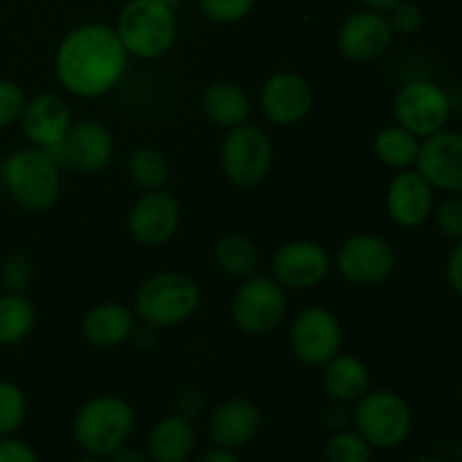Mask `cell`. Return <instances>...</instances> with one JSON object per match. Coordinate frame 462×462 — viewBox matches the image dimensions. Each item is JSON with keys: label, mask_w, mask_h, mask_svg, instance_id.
Here are the masks:
<instances>
[{"label": "cell", "mask_w": 462, "mask_h": 462, "mask_svg": "<svg viewBox=\"0 0 462 462\" xmlns=\"http://www.w3.org/2000/svg\"><path fill=\"white\" fill-rule=\"evenodd\" d=\"M129 66V54L116 27L84 23L68 32L54 54V75L75 97H102L116 88Z\"/></svg>", "instance_id": "6da1fadb"}, {"label": "cell", "mask_w": 462, "mask_h": 462, "mask_svg": "<svg viewBox=\"0 0 462 462\" xmlns=\"http://www.w3.org/2000/svg\"><path fill=\"white\" fill-rule=\"evenodd\" d=\"M3 185L12 201L27 212H45L61 194V165L48 149L25 147L3 162Z\"/></svg>", "instance_id": "7a4b0ae2"}, {"label": "cell", "mask_w": 462, "mask_h": 462, "mask_svg": "<svg viewBox=\"0 0 462 462\" xmlns=\"http://www.w3.org/2000/svg\"><path fill=\"white\" fill-rule=\"evenodd\" d=\"M134 427V406L125 397L106 393V395L90 397L86 404H81L72 422V436L86 456L106 460L129 442Z\"/></svg>", "instance_id": "3957f363"}, {"label": "cell", "mask_w": 462, "mask_h": 462, "mask_svg": "<svg viewBox=\"0 0 462 462\" xmlns=\"http://www.w3.org/2000/svg\"><path fill=\"white\" fill-rule=\"evenodd\" d=\"M201 289L189 275L179 271H158L149 275L134 296V311L140 323L153 329L176 328L197 314Z\"/></svg>", "instance_id": "277c9868"}, {"label": "cell", "mask_w": 462, "mask_h": 462, "mask_svg": "<svg viewBox=\"0 0 462 462\" xmlns=\"http://www.w3.org/2000/svg\"><path fill=\"white\" fill-rule=\"evenodd\" d=\"M126 54L153 61L170 52L179 39V21L174 9L158 0H129L120 9L116 25Z\"/></svg>", "instance_id": "5b68a950"}, {"label": "cell", "mask_w": 462, "mask_h": 462, "mask_svg": "<svg viewBox=\"0 0 462 462\" xmlns=\"http://www.w3.org/2000/svg\"><path fill=\"white\" fill-rule=\"evenodd\" d=\"M352 424L355 431L373 445V449H397L413 431V411L400 393L370 388L361 400L355 402Z\"/></svg>", "instance_id": "8992f818"}, {"label": "cell", "mask_w": 462, "mask_h": 462, "mask_svg": "<svg viewBox=\"0 0 462 462\" xmlns=\"http://www.w3.org/2000/svg\"><path fill=\"white\" fill-rule=\"evenodd\" d=\"M287 289L269 275H248L230 300V319L244 334H269L287 316Z\"/></svg>", "instance_id": "52a82bcc"}, {"label": "cell", "mask_w": 462, "mask_h": 462, "mask_svg": "<svg viewBox=\"0 0 462 462\" xmlns=\"http://www.w3.org/2000/svg\"><path fill=\"white\" fill-rule=\"evenodd\" d=\"M219 161L230 183L237 188H255L269 176L273 165V144L260 126L239 125L226 134Z\"/></svg>", "instance_id": "ba28073f"}, {"label": "cell", "mask_w": 462, "mask_h": 462, "mask_svg": "<svg viewBox=\"0 0 462 462\" xmlns=\"http://www.w3.org/2000/svg\"><path fill=\"white\" fill-rule=\"evenodd\" d=\"M337 269L355 287H379L395 273L397 253L382 235L356 233L338 248Z\"/></svg>", "instance_id": "9c48e42d"}, {"label": "cell", "mask_w": 462, "mask_h": 462, "mask_svg": "<svg viewBox=\"0 0 462 462\" xmlns=\"http://www.w3.org/2000/svg\"><path fill=\"white\" fill-rule=\"evenodd\" d=\"M393 113H395L397 125L424 140L447 126L451 117V97L436 81H406L397 90Z\"/></svg>", "instance_id": "30bf717a"}, {"label": "cell", "mask_w": 462, "mask_h": 462, "mask_svg": "<svg viewBox=\"0 0 462 462\" xmlns=\"http://www.w3.org/2000/svg\"><path fill=\"white\" fill-rule=\"evenodd\" d=\"M289 346L300 364L323 368L343 347L341 320L328 307H307L291 320Z\"/></svg>", "instance_id": "8fae6325"}, {"label": "cell", "mask_w": 462, "mask_h": 462, "mask_svg": "<svg viewBox=\"0 0 462 462\" xmlns=\"http://www.w3.org/2000/svg\"><path fill=\"white\" fill-rule=\"evenodd\" d=\"M50 153L57 158L59 165H70L81 174H97L111 165L116 143L102 122L79 120L72 122L66 138L61 144L50 149Z\"/></svg>", "instance_id": "7c38bea8"}, {"label": "cell", "mask_w": 462, "mask_h": 462, "mask_svg": "<svg viewBox=\"0 0 462 462\" xmlns=\"http://www.w3.org/2000/svg\"><path fill=\"white\" fill-rule=\"evenodd\" d=\"M180 226V203L167 189L140 194L126 217L129 235L140 246H161L176 235Z\"/></svg>", "instance_id": "4fadbf2b"}, {"label": "cell", "mask_w": 462, "mask_h": 462, "mask_svg": "<svg viewBox=\"0 0 462 462\" xmlns=\"http://www.w3.org/2000/svg\"><path fill=\"white\" fill-rule=\"evenodd\" d=\"M271 269H273V278L284 289L307 291V289H316L328 278L332 260L319 242L293 239L275 251Z\"/></svg>", "instance_id": "5bb4252c"}, {"label": "cell", "mask_w": 462, "mask_h": 462, "mask_svg": "<svg viewBox=\"0 0 462 462\" xmlns=\"http://www.w3.org/2000/svg\"><path fill=\"white\" fill-rule=\"evenodd\" d=\"M415 170L433 189L460 197L462 194V134L442 129L420 143Z\"/></svg>", "instance_id": "9a60e30c"}, {"label": "cell", "mask_w": 462, "mask_h": 462, "mask_svg": "<svg viewBox=\"0 0 462 462\" xmlns=\"http://www.w3.org/2000/svg\"><path fill=\"white\" fill-rule=\"evenodd\" d=\"M314 93L310 81L291 70L273 72L260 88V108L278 126L300 125L311 111Z\"/></svg>", "instance_id": "2e32d148"}, {"label": "cell", "mask_w": 462, "mask_h": 462, "mask_svg": "<svg viewBox=\"0 0 462 462\" xmlns=\"http://www.w3.org/2000/svg\"><path fill=\"white\" fill-rule=\"evenodd\" d=\"M393 36H395V32H393L386 14L364 7L359 12L350 14L341 23L337 43L343 57L364 63L386 54L393 43Z\"/></svg>", "instance_id": "e0dca14e"}, {"label": "cell", "mask_w": 462, "mask_h": 462, "mask_svg": "<svg viewBox=\"0 0 462 462\" xmlns=\"http://www.w3.org/2000/svg\"><path fill=\"white\" fill-rule=\"evenodd\" d=\"M18 125L32 147L50 152L66 138L72 125V113L61 95L39 93L25 102Z\"/></svg>", "instance_id": "ac0fdd59"}, {"label": "cell", "mask_w": 462, "mask_h": 462, "mask_svg": "<svg viewBox=\"0 0 462 462\" xmlns=\"http://www.w3.org/2000/svg\"><path fill=\"white\" fill-rule=\"evenodd\" d=\"M262 422H264V415L255 402L246 400V397H230L212 409L206 431L215 447L235 451L255 440Z\"/></svg>", "instance_id": "d6986e66"}, {"label": "cell", "mask_w": 462, "mask_h": 462, "mask_svg": "<svg viewBox=\"0 0 462 462\" xmlns=\"http://www.w3.org/2000/svg\"><path fill=\"white\" fill-rule=\"evenodd\" d=\"M436 189L418 170H402L393 176L386 189V212L393 224L402 228H418L427 224L436 206Z\"/></svg>", "instance_id": "ffe728a7"}, {"label": "cell", "mask_w": 462, "mask_h": 462, "mask_svg": "<svg viewBox=\"0 0 462 462\" xmlns=\"http://www.w3.org/2000/svg\"><path fill=\"white\" fill-rule=\"evenodd\" d=\"M138 325L134 307L108 300L90 307L81 319V337L95 347H117L129 341Z\"/></svg>", "instance_id": "44dd1931"}, {"label": "cell", "mask_w": 462, "mask_h": 462, "mask_svg": "<svg viewBox=\"0 0 462 462\" xmlns=\"http://www.w3.org/2000/svg\"><path fill=\"white\" fill-rule=\"evenodd\" d=\"M197 447L192 420L180 413L165 415L147 436V456L152 462H188Z\"/></svg>", "instance_id": "7402d4cb"}, {"label": "cell", "mask_w": 462, "mask_h": 462, "mask_svg": "<svg viewBox=\"0 0 462 462\" xmlns=\"http://www.w3.org/2000/svg\"><path fill=\"white\" fill-rule=\"evenodd\" d=\"M323 388L337 404H355L370 391V370L364 359L338 352L323 365Z\"/></svg>", "instance_id": "603a6c76"}, {"label": "cell", "mask_w": 462, "mask_h": 462, "mask_svg": "<svg viewBox=\"0 0 462 462\" xmlns=\"http://www.w3.org/2000/svg\"><path fill=\"white\" fill-rule=\"evenodd\" d=\"M201 108L212 125L228 131L239 125H246L248 116H251V97L235 81H215L203 93Z\"/></svg>", "instance_id": "cb8c5ba5"}, {"label": "cell", "mask_w": 462, "mask_h": 462, "mask_svg": "<svg viewBox=\"0 0 462 462\" xmlns=\"http://www.w3.org/2000/svg\"><path fill=\"white\" fill-rule=\"evenodd\" d=\"M36 323L34 302L18 291L0 293V347L25 341Z\"/></svg>", "instance_id": "d4e9b609"}, {"label": "cell", "mask_w": 462, "mask_h": 462, "mask_svg": "<svg viewBox=\"0 0 462 462\" xmlns=\"http://www.w3.org/2000/svg\"><path fill=\"white\" fill-rule=\"evenodd\" d=\"M420 143L422 140L418 135L411 134L409 129L400 125H391L379 129V134L374 135V156L383 162L391 170H411L418 161L420 153Z\"/></svg>", "instance_id": "484cf974"}, {"label": "cell", "mask_w": 462, "mask_h": 462, "mask_svg": "<svg viewBox=\"0 0 462 462\" xmlns=\"http://www.w3.org/2000/svg\"><path fill=\"white\" fill-rule=\"evenodd\" d=\"M215 262L221 273L244 280L255 273L260 255L253 239H248L244 233H226L215 246Z\"/></svg>", "instance_id": "4316f807"}, {"label": "cell", "mask_w": 462, "mask_h": 462, "mask_svg": "<svg viewBox=\"0 0 462 462\" xmlns=\"http://www.w3.org/2000/svg\"><path fill=\"white\" fill-rule=\"evenodd\" d=\"M126 176L143 192L165 189L170 180V162L165 153L153 147H135L126 156Z\"/></svg>", "instance_id": "83f0119b"}, {"label": "cell", "mask_w": 462, "mask_h": 462, "mask_svg": "<svg viewBox=\"0 0 462 462\" xmlns=\"http://www.w3.org/2000/svg\"><path fill=\"white\" fill-rule=\"evenodd\" d=\"M373 445L355 429H341L325 442V462H373Z\"/></svg>", "instance_id": "f1b7e54d"}, {"label": "cell", "mask_w": 462, "mask_h": 462, "mask_svg": "<svg viewBox=\"0 0 462 462\" xmlns=\"http://www.w3.org/2000/svg\"><path fill=\"white\" fill-rule=\"evenodd\" d=\"M27 415L25 393L18 383L0 379V438H9L23 427Z\"/></svg>", "instance_id": "f546056e"}, {"label": "cell", "mask_w": 462, "mask_h": 462, "mask_svg": "<svg viewBox=\"0 0 462 462\" xmlns=\"http://www.w3.org/2000/svg\"><path fill=\"white\" fill-rule=\"evenodd\" d=\"M199 12L217 25H233L244 21L255 7V0H197Z\"/></svg>", "instance_id": "4dcf8cb0"}, {"label": "cell", "mask_w": 462, "mask_h": 462, "mask_svg": "<svg viewBox=\"0 0 462 462\" xmlns=\"http://www.w3.org/2000/svg\"><path fill=\"white\" fill-rule=\"evenodd\" d=\"M32 280H34V264L23 253H12L0 266V282H3L5 291L25 293Z\"/></svg>", "instance_id": "1f68e13d"}, {"label": "cell", "mask_w": 462, "mask_h": 462, "mask_svg": "<svg viewBox=\"0 0 462 462\" xmlns=\"http://www.w3.org/2000/svg\"><path fill=\"white\" fill-rule=\"evenodd\" d=\"M25 93L14 79L0 77V129L16 125L25 108Z\"/></svg>", "instance_id": "d6a6232c"}, {"label": "cell", "mask_w": 462, "mask_h": 462, "mask_svg": "<svg viewBox=\"0 0 462 462\" xmlns=\"http://www.w3.org/2000/svg\"><path fill=\"white\" fill-rule=\"evenodd\" d=\"M436 224L438 230L445 235L451 242H460L462 239V197H449L438 206Z\"/></svg>", "instance_id": "836d02e7"}, {"label": "cell", "mask_w": 462, "mask_h": 462, "mask_svg": "<svg viewBox=\"0 0 462 462\" xmlns=\"http://www.w3.org/2000/svg\"><path fill=\"white\" fill-rule=\"evenodd\" d=\"M386 16L395 34H413L422 27V9H420V5L411 3V0H402Z\"/></svg>", "instance_id": "e575fe53"}, {"label": "cell", "mask_w": 462, "mask_h": 462, "mask_svg": "<svg viewBox=\"0 0 462 462\" xmlns=\"http://www.w3.org/2000/svg\"><path fill=\"white\" fill-rule=\"evenodd\" d=\"M0 462H39V456L18 438H0Z\"/></svg>", "instance_id": "d590c367"}, {"label": "cell", "mask_w": 462, "mask_h": 462, "mask_svg": "<svg viewBox=\"0 0 462 462\" xmlns=\"http://www.w3.org/2000/svg\"><path fill=\"white\" fill-rule=\"evenodd\" d=\"M445 278L451 291L462 298V239L460 242H456V246L451 248L449 257H447Z\"/></svg>", "instance_id": "8d00e7d4"}, {"label": "cell", "mask_w": 462, "mask_h": 462, "mask_svg": "<svg viewBox=\"0 0 462 462\" xmlns=\"http://www.w3.org/2000/svg\"><path fill=\"white\" fill-rule=\"evenodd\" d=\"M106 462H152V460H149L147 451H140V449H135V447L125 445V447H120L116 454L108 456Z\"/></svg>", "instance_id": "74e56055"}, {"label": "cell", "mask_w": 462, "mask_h": 462, "mask_svg": "<svg viewBox=\"0 0 462 462\" xmlns=\"http://www.w3.org/2000/svg\"><path fill=\"white\" fill-rule=\"evenodd\" d=\"M197 462H242L233 449H224V447H215V449L206 451Z\"/></svg>", "instance_id": "f35d334b"}, {"label": "cell", "mask_w": 462, "mask_h": 462, "mask_svg": "<svg viewBox=\"0 0 462 462\" xmlns=\"http://www.w3.org/2000/svg\"><path fill=\"white\" fill-rule=\"evenodd\" d=\"M361 3H364L368 9H374V12L388 14L393 7H397L402 0H361Z\"/></svg>", "instance_id": "ab89813d"}, {"label": "cell", "mask_w": 462, "mask_h": 462, "mask_svg": "<svg viewBox=\"0 0 462 462\" xmlns=\"http://www.w3.org/2000/svg\"><path fill=\"white\" fill-rule=\"evenodd\" d=\"M413 462H449L447 458H440V456H420Z\"/></svg>", "instance_id": "60d3db41"}, {"label": "cell", "mask_w": 462, "mask_h": 462, "mask_svg": "<svg viewBox=\"0 0 462 462\" xmlns=\"http://www.w3.org/2000/svg\"><path fill=\"white\" fill-rule=\"evenodd\" d=\"M158 3H162V5H167V7H179V5H183L185 0H158Z\"/></svg>", "instance_id": "b9f144b4"}, {"label": "cell", "mask_w": 462, "mask_h": 462, "mask_svg": "<svg viewBox=\"0 0 462 462\" xmlns=\"http://www.w3.org/2000/svg\"><path fill=\"white\" fill-rule=\"evenodd\" d=\"M77 462H106L104 458H95V456H86V458L77 460Z\"/></svg>", "instance_id": "7bdbcfd3"}, {"label": "cell", "mask_w": 462, "mask_h": 462, "mask_svg": "<svg viewBox=\"0 0 462 462\" xmlns=\"http://www.w3.org/2000/svg\"><path fill=\"white\" fill-rule=\"evenodd\" d=\"M458 460L462 462V440H460V447H458Z\"/></svg>", "instance_id": "ee69618b"}, {"label": "cell", "mask_w": 462, "mask_h": 462, "mask_svg": "<svg viewBox=\"0 0 462 462\" xmlns=\"http://www.w3.org/2000/svg\"><path fill=\"white\" fill-rule=\"evenodd\" d=\"M460 402H462V382H460Z\"/></svg>", "instance_id": "f6af8a7d"}]
</instances>
